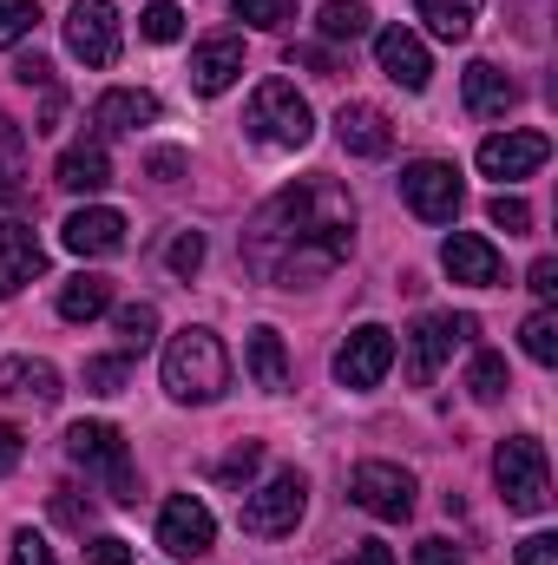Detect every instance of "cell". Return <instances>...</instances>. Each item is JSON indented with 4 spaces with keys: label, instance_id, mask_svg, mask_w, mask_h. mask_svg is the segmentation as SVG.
<instances>
[{
    "label": "cell",
    "instance_id": "6da1fadb",
    "mask_svg": "<svg viewBox=\"0 0 558 565\" xmlns=\"http://www.w3.org/2000/svg\"><path fill=\"white\" fill-rule=\"evenodd\" d=\"M348 250H355V204L335 184H289L244 231V264L277 289L329 277L335 264H348Z\"/></svg>",
    "mask_w": 558,
    "mask_h": 565
},
{
    "label": "cell",
    "instance_id": "7a4b0ae2",
    "mask_svg": "<svg viewBox=\"0 0 558 565\" xmlns=\"http://www.w3.org/2000/svg\"><path fill=\"white\" fill-rule=\"evenodd\" d=\"M230 388V355L211 329H178L164 342V395L184 408H204Z\"/></svg>",
    "mask_w": 558,
    "mask_h": 565
},
{
    "label": "cell",
    "instance_id": "3957f363",
    "mask_svg": "<svg viewBox=\"0 0 558 565\" xmlns=\"http://www.w3.org/2000/svg\"><path fill=\"white\" fill-rule=\"evenodd\" d=\"M66 454H73V467H86V473L106 487V500L139 507V473H132L126 434H119L112 422H73L66 427Z\"/></svg>",
    "mask_w": 558,
    "mask_h": 565
},
{
    "label": "cell",
    "instance_id": "277c9868",
    "mask_svg": "<svg viewBox=\"0 0 558 565\" xmlns=\"http://www.w3.org/2000/svg\"><path fill=\"white\" fill-rule=\"evenodd\" d=\"M493 480H500V500H506L513 513H546V507H552L546 440H539V434H513V440H500V454H493Z\"/></svg>",
    "mask_w": 558,
    "mask_h": 565
},
{
    "label": "cell",
    "instance_id": "5b68a950",
    "mask_svg": "<svg viewBox=\"0 0 558 565\" xmlns=\"http://www.w3.org/2000/svg\"><path fill=\"white\" fill-rule=\"evenodd\" d=\"M244 126H250L257 145H277V151H302V145L315 139V113H309V99L289 79H264L250 93V119Z\"/></svg>",
    "mask_w": 558,
    "mask_h": 565
},
{
    "label": "cell",
    "instance_id": "8992f818",
    "mask_svg": "<svg viewBox=\"0 0 558 565\" xmlns=\"http://www.w3.org/2000/svg\"><path fill=\"white\" fill-rule=\"evenodd\" d=\"M302 513H309V480H302L296 467H282V473H270L257 493H244L237 526H244L250 540H282V533H296Z\"/></svg>",
    "mask_w": 558,
    "mask_h": 565
},
{
    "label": "cell",
    "instance_id": "52a82bcc",
    "mask_svg": "<svg viewBox=\"0 0 558 565\" xmlns=\"http://www.w3.org/2000/svg\"><path fill=\"white\" fill-rule=\"evenodd\" d=\"M401 204L415 211L420 224H453L460 204H466V184H460V171L447 158H415L401 171Z\"/></svg>",
    "mask_w": 558,
    "mask_h": 565
},
{
    "label": "cell",
    "instance_id": "ba28073f",
    "mask_svg": "<svg viewBox=\"0 0 558 565\" xmlns=\"http://www.w3.org/2000/svg\"><path fill=\"white\" fill-rule=\"evenodd\" d=\"M473 335H480L473 316H453V309H447V316H420L415 329H408V382L427 388V382L453 362V349H466Z\"/></svg>",
    "mask_w": 558,
    "mask_h": 565
},
{
    "label": "cell",
    "instance_id": "9c48e42d",
    "mask_svg": "<svg viewBox=\"0 0 558 565\" xmlns=\"http://www.w3.org/2000/svg\"><path fill=\"white\" fill-rule=\"evenodd\" d=\"M388 369H395V329H382V322L348 329V342L335 349V382H342V388H355V395L382 388V375H388Z\"/></svg>",
    "mask_w": 558,
    "mask_h": 565
},
{
    "label": "cell",
    "instance_id": "30bf717a",
    "mask_svg": "<svg viewBox=\"0 0 558 565\" xmlns=\"http://www.w3.org/2000/svg\"><path fill=\"white\" fill-rule=\"evenodd\" d=\"M348 500L375 520H408L415 513V473L395 467V460H362L348 473Z\"/></svg>",
    "mask_w": 558,
    "mask_h": 565
},
{
    "label": "cell",
    "instance_id": "8fae6325",
    "mask_svg": "<svg viewBox=\"0 0 558 565\" xmlns=\"http://www.w3.org/2000/svg\"><path fill=\"white\" fill-rule=\"evenodd\" d=\"M66 46H73L79 66H112L119 60V13H112V0H73Z\"/></svg>",
    "mask_w": 558,
    "mask_h": 565
},
{
    "label": "cell",
    "instance_id": "7c38bea8",
    "mask_svg": "<svg viewBox=\"0 0 558 565\" xmlns=\"http://www.w3.org/2000/svg\"><path fill=\"white\" fill-rule=\"evenodd\" d=\"M211 540H217L211 507H204L197 493H171L164 513H158V546H164L171 559H197V553H211Z\"/></svg>",
    "mask_w": 558,
    "mask_h": 565
},
{
    "label": "cell",
    "instance_id": "4fadbf2b",
    "mask_svg": "<svg viewBox=\"0 0 558 565\" xmlns=\"http://www.w3.org/2000/svg\"><path fill=\"white\" fill-rule=\"evenodd\" d=\"M546 158H552V139H546V132H533V126L493 132V139L480 145V171H486V178H500V184H513V178H533Z\"/></svg>",
    "mask_w": 558,
    "mask_h": 565
},
{
    "label": "cell",
    "instance_id": "5bb4252c",
    "mask_svg": "<svg viewBox=\"0 0 558 565\" xmlns=\"http://www.w3.org/2000/svg\"><path fill=\"white\" fill-rule=\"evenodd\" d=\"M375 60H382V73L401 93H427V79H433V60H427L420 33H408V26H382L375 33Z\"/></svg>",
    "mask_w": 558,
    "mask_h": 565
},
{
    "label": "cell",
    "instance_id": "9a60e30c",
    "mask_svg": "<svg viewBox=\"0 0 558 565\" xmlns=\"http://www.w3.org/2000/svg\"><path fill=\"white\" fill-rule=\"evenodd\" d=\"M60 244H66L73 257H112V250L126 244V217L106 211V204H86V211H73V217L60 224Z\"/></svg>",
    "mask_w": 558,
    "mask_h": 565
},
{
    "label": "cell",
    "instance_id": "2e32d148",
    "mask_svg": "<svg viewBox=\"0 0 558 565\" xmlns=\"http://www.w3.org/2000/svg\"><path fill=\"white\" fill-rule=\"evenodd\" d=\"M335 139H342V151H355V158H388V151H395V126H388L382 106L348 99V106L335 113Z\"/></svg>",
    "mask_w": 558,
    "mask_h": 565
},
{
    "label": "cell",
    "instance_id": "e0dca14e",
    "mask_svg": "<svg viewBox=\"0 0 558 565\" xmlns=\"http://www.w3.org/2000/svg\"><path fill=\"white\" fill-rule=\"evenodd\" d=\"M440 270L453 282H473V289H493L500 282V250L480 237V231H453L447 244H440Z\"/></svg>",
    "mask_w": 558,
    "mask_h": 565
},
{
    "label": "cell",
    "instance_id": "ac0fdd59",
    "mask_svg": "<svg viewBox=\"0 0 558 565\" xmlns=\"http://www.w3.org/2000/svg\"><path fill=\"white\" fill-rule=\"evenodd\" d=\"M244 79V40H230V33H217V40H204L197 53H191V86L204 93V99H217V93H230Z\"/></svg>",
    "mask_w": 558,
    "mask_h": 565
},
{
    "label": "cell",
    "instance_id": "d6986e66",
    "mask_svg": "<svg viewBox=\"0 0 558 565\" xmlns=\"http://www.w3.org/2000/svg\"><path fill=\"white\" fill-rule=\"evenodd\" d=\"M0 395L7 402H33V408H53L60 402V369L40 362V355H7L0 362Z\"/></svg>",
    "mask_w": 558,
    "mask_h": 565
},
{
    "label": "cell",
    "instance_id": "ffe728a7",
    "mask_svg": "<svg viewBox=\"0 0 558 565\" xmlns=\"http://www.w3.org/2000/svg\"><path fill=\"white\" fill-rule=\"evenodd\" d=\"M460 93H466V113H473V119H506V113L519 106V86H513L500 66H486V60H473V66L460 73Z\"/></svg>",
    "mask_w": 558,
    "mask_h": 565
},
{
    "label": "cell",
    "instance_id": "44dd1931",
    "mask_svg": "<svg viewBox=\"0 0 558 565\" xmlns=\"http://www.w3.org/2000/svg\"><path fill=\"white\" fill-rule=\"evenodd\" d=\"M158 119V99L139 93V86H112V93H99V106H93V126H99V139H119V132H139Z\"/></svg>",
    "mask_w": 558,
    "mask_h": 565
},
{
    "label": "cell",
    "instance_id": "7402d4cb",
    "mask_svg": "<svg viewBox=\"0 0 558 565\" xmlns=\"http://www.w3.org/2000/svg\"><path fill=\"white\" fill-rule=\"evenodd\" d=\"M66 191H79V198H93V191H106L112 184V158H106V139H79L60 151V171H53Z\"/></svg>",
    "mask_w": 558,
    "mask_h": 565
},
{
    "label": "cell",
    "instance_id": "603a6c76",
    "mask_svg": "<svg viewBox=\"0 0 558 565\" xmlns=\"http://www.w3.org/2000/svg\"><path fill=\"white\" fill-rule=\"evenodd\" d=\"M0 277L13 282H33V277H46V250H40V237L20 224V217H7L0 224Z\"/></svg>",
    "mask_w": 558,
    "mask_h": 565
},
{
    "label": "cell",
    "instance_id": "cb8c5ba5",
    "mask_svg": "<svg viewBox=\"0 0 558 565\" xmlns=\"http://www.w3.org/2000/svg\"><path fill=\"white\" fill-rule=\"evenodd\" d=\"M112 309V277H66L60 282V316L66 322H93V316H106Z\"/></svg>",
    "mask_w": 558,
    "mask_h": 565
},
{
    "label": "cell",
    "instance_id": "d4e9b609",
    "mask_svg": "<svg viewBox=\"0 0 558 565\" xmlns=\"http://www.w3.org/2000/svg\"><path fill=\"white\" fill-rule=\"evenodd\" d=\"M415 13H420V26L433 33V40H466L473 33V20H480V0H415Z\"/></svg>",
    "mask_w": 558,
    "mask_h": 565
},
{
    "label": "cell",
    "instance_id": "484cf974",
    "mask_svg": "<svg viewBox=\"0 0 558 565\" xmlns=\"http://www.w3.org/2000/svg\"><path fill=\"white\" fill-rule=\"evenodd\" d=\"M0 204H26V132L0 113Z\"/></svg>",
    "mask_w": 558,
    "mask_h": 565
},
{
    "label": "cell",
    "instance_id": "4316f807",
    "mask_svg": "<svg viewBox=\"0 0 558 565\" xmlns=\"http://www.w3.org/2000/svg\"><path fill=\"white\" fill-rule=\"evenodd\" d=\"M250 375H257V388H270V395L289 388V349H282L277 329H257V335H250Z\"/></svg>",
    "mask_w": 558,
    "mask_h": 565
},
{
    "label": "cell",
    "instance_id": "83f0119b",
    "mask_svg": "<svg viewBox=\"0 0 558 565\" xmlns=\"http://www.w3.org/2000/svg\"><path fill=\"white\" fill-rule=\"evenodd\" d=\"M506 388H513V375H506V355L480 349V355L466 362V395H473L480 408H493V402H506Z\"/></svg>",
    "mask_w": 558,
    "mask_h": 565
},
{
    "label": "cell",
    "instance_id": "f1b7e54d",
    "mask_svg": "<svg viewBox=\"0 0 558 565\" xmlns=\"http://www.w3.org/2000/svg\"><path fill=\"white\" fill-rule=\"evenodd\" d=\"M315 33H322L329 46H348V40H362V33H368V7H362V0H322Z\"/></svg>",
    "mask_w": 558,
    "mask_h": 565
},
{
    "label": "cell",
    "instance_id": "f546056e",
    "mask_svg": "<svg viewBox=\"0 0 558 565\" xmlns=\"http://www.w3.org/2000/svg\"><path fill=\"white\" fill-rule=\"evenodd\" d=\"M519 349H526L539 369H552V362H558V316H552V309L526 316V329H519Z\"/></svg>",
    "mask_w": 558,
    "mask_h": 565
},
{
    "label": "cell",
    "instance_id": "4dcf8cb0",
    "mask_svg": "<svg viewBox=\"0 0 558 565\" xmlns=\"http://www.w3.org/2000/svg\"><path fill=\"white\" fill-rule=\"evenodd\" d=\"M112 329H119L126 355H132V349H151V335H158V309H151V302H126V309L112 316Z\"/></svg>",
    "mask_w": 558,
    "mask_h": 565
},
{
    "label": "cell",
    "instance_id": "1f68e13d",
    "mask_svg": "<svg viewBox=\"0 0 558 565\" xmlns=\"http://www.w3.org/2000/svg\"><path fill=\"white\" fill-rule=\"evenodd\" d=\"M126 382H132V355H93L86 362V388L93 395H126Z\"/></svg>",
    "mask_w": 558,
    "mask_h": 565
},
{
    "label": "cell",
    "instance_id": "d6a6232c",
    "mask_svg": "<svg viewBox=\"0 0 558 565\" xmlns=\"http://www.w3.org/2000/svg\"><path fill=\"white\" fill-rule=\"evenodd\" d=\"M139 33L158 40V46H171V40L184 33V7H178V0H151V7L139 13Z\"/></svg>",
    "mask_w": 558,
    "mask_h": 565
},
{
    "label": "cell",
    "instance_id": "836d02e7",
    "mask_svg": "<svg viewBox=\"0 0 558 565\" xmlns=\"http://www.w3.org/2000/svg\"><path fill=\"white\" fill-rule=\"evenodd\" d=\"M257 467H264V440H237V447L217 460V480H224V487H250Z\"/></svg>",
    "mask_w": 558,
    "mask_h": 565
},
{
    "label": "cell",
    "instance_id": "e575fe53",
    "mask_svg": "<svg viewBox=\"0 0 558 565\" xmlns=\"http://www.w3.org/2000/svg\"><path fill=\"white\" fill-rule=\"evenodd\" d=\"M486 217H493V231H506V237H526V231H533V204L513 198V191H500V198L486 204Z\"/></svg>",
    "mask_w": 558,
    "mask_h": 565
},
{
    "label": "cell",
    "instance_id": "d590c367",
    "mask_svg": "<svg viewBox=\"0 0 558 565\" xmlns=\"http://www.w3.org/2000/svg\"><path fill=\"white\" fill-rule=\"evenodd\" d=\"M53 520H60V526H73V533H86V526L99 520V507H93L79 487H53Z\"/></svg>",
    "mask_w": 558,
    "mask_h": 565
},
{
    "label": "cell",
    "instance_id": "8d00e7d4",
    "mask_svg": "<svg viewBox=\"0 0 558 565\" xmlns=\"http://www.w3.org/2000/svg\"><path fill=\"white\" fill-rule=\"evenodd\" d=\"M230 13H237L244 26H264V33H277L282 20H296L289 0H230Z\"/></svg>",
    "mask_w": 558,
    "mask_h": 565
},
{
    "label": "cell",
    "instance_id": "74e56055",
    "mask_svg": "<svg viewBox=\"0 0 558 565\" xmlns=\"http://www.w3.org/2000/svg\"><path fill=\"white\" fill-rule=\"evenodd\" d=\"M33 26H40V7L33 0H0V46H20Z\"/></svg>",
    "mask_w": 558,
    "mask_h": 565
},
{
    "label": "cell",
    "instance_id": "f35d334b",
    "mask_svg": "<svg viewBox=\"0 0 558 565\" xmlns=\"http://www.w3.org/2000/svg\"><path fill=\"white\" fill-rule=\"evenodd\" d=\"M164 264H171L178 277H197V270H204V237H197V231H178L171 250H164Z\"/></svg>",
    "mask_w": 558,
    "mask_h": 565
},
{
    "label": "cell",
    "instance_id": "ab89813d",
    "mask_svg": "<svg viewBox=\"0 0 558 565\" xmlns=\"http://www.w3.org/2000/svg\"><path fill=\"white\" fill-rule=\"evenodd\" d=\"M7 565H60V559H53V546L26 526V533H13V559H7Z\"/></svg>",
    "mask_w": 558,
    "mask_h": 565
},
{
    "label": "cell",
    "instance_id": "60d3db41",
    "mask_svg": "<svg viewBox=\"0 0 558 565\" xmlns=\"http://www.w3.org/2000/svg\"><path fill=\"white\" fill-rule=\"evenodd\" d=\"M86 565H132V546H126L119 533H99V540L86 546Z\"/></svg>",
    "mask_w": 558,
    "mask_h": 565
},
{
    "label": "cell",
    "instance_id": "b9f144b4",
    "mask_svg": "<svg viewBox=\"0 0 558 565\" xmlns=\"http://www.w3.org/2000/svg\"><path fill=\"white\" fill-rule=\"evenodd\" d=\"M526 289H533L539 302H552V296H558V257H539V264L526 270Z\"/></svg>",
    "mask_w": 558,
    "mask_h": 565
},
{
    "label": "cell",
    "instance_id": "7bdbcfd3",
    "mask_svg": "<svg viewBox=\"0 0 558 565\" xmlns=\"http://www.w3.org/2000/svg\"><path fill=\"white\" fill-rule=\"evenodd\" d=\"M519 565H558V533H533L519 546Z\"/></svg>",
    "mask_w": 558,
    "mask_h": 565
},
{
    "label": "cell",
    "instance_id": "ee69618b",
    "mask_svg": "<svg viewBox=\"0 0 558 565\" xmlns=\"http://www.w3.org/2000/svg\"><path fill=\"white\" fill-rule=\"evenodd\" d=\"M415 565H466V559H460L447 540H420V546H415Z\"/></svg>",
    "mask_w": 558,
    "mask_h": 565
},
{
    "label": "cell",
    "instance_id": "f6af8a7d",
    "mask_svg": "<svg viewBox=\"0 0 558 565\" xmlns=\"http://www.w3.org/2000/svg\"><path fill=\"white\" fill-rule=\"evenodd\" d=\"M289 60L309 66V73H335V53H329V46H289Z\"/></svg>",
    "mask_w": 558,
    "mask_h": 565
},
{
    "label": "cell",
    "instance_id": "bcb514c9",
    "mask_svg": "<svg viewBox=\"0 0 558 565\" xmlns=\"http://www.w3.org/2000/svg\"><path fill=\"white\" fill-rule=\"evenodd\" d=\"M13 79H20V86H53V66H46L40 53H26V60L13 66Z\"/></svg>",
    "mask_w": 558,
    "mask_h": 565
},
{
    "label": "cell",
    "instance_id": "7dc6e473",
    "mask_svg": "<svg viewBox=\"0 0 558 565\" xmlns=\"http://www.w3.org/2000/svg\"><path fill=\"white\" fill-rule=\"evenodd\" d=\"M13 467H20V427H13V422H0V480H7Z\"/></svg>",
    "mask_w": 558,
    "mask_h": 565
},
{
    "label": "cell",
    "instance_id": "c3c4849f",
    "mask_svg": "<svg viewBox=\"0 0 558 565\" xmlns=\"http://www.w3.org/2000/svg\"><path fill=\"white\" fill-rule=\"evenodd\" d=\"M144 171H151L158 184H171V178L184 171V151H151V164H144Z\"/></svg>",
    "mask_w": 558,
    "mask_h": 565
},
{
    "label": "cell",
    "instance_id": "681fc988",
    "mask_svg": "<svg viewBox=\"0 0 558 565\" xmlns=\"http://www.w3.org/2000/svg\"><path fill=\"white\" fill-rule=\"evenodd\" d=\"M348 565H395V553H388L382 540H362V553H355Z\"/></svg>",
    "mask_w": 558,
    "mask_h": 565
},
{
    "label": "cell",
    "instance_id": "f907efd6",
    "mask_svg": "<svg viewBox=\"0 0 558 565\" xmlns=\"http://www.w3.org/2000/svg\"><path fill=\"white\" fill-rule=\"evenodd\" d=\"M0 296H13V282H7V277H0Z\"/></svg>",
    "mask_w": 558,
    "mask_h": 565
}]
</instances>
